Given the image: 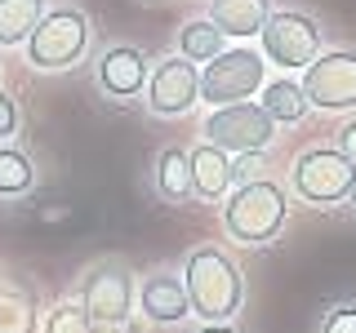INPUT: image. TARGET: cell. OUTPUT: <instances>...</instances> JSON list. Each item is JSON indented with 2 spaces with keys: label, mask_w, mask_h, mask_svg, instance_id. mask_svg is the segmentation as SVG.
<instances>
[{
  "label": "cell",
  "mask_w": 356,
  "mask_h": 333,
  "mask_svg": "<svg viewBox=\"0 0 356 333\" xmlns=\"http://www.w3.org/2000/svg\"><path fill=\"white\" fill-rule=\"evenodd\" d=\"M183 289H187V307H192V316H200V325H232V316L245 307L241 266L214 244H200V249L187 253Z\"/></svg>",
  "instance_id": "6da1fadb"
},
{
  "label": "cell",
  "mask_w": 356,
  "mask_h": 333,
  "mask_svg": "<svg viewBox=\"0 0 356 333\" xmlns=\"http://www.w3.org/2000/svg\"><path fill=\"white\" fill-rule=\"evenodd\" d=\"M285 214H289V200H285L281 182H272V178H245L236 191L227 196V205H222V227L241 244H267V240L281 236Z\"/></svg>",
  "instance_id": "7a4b0ae2"
},
{
  "label": "cell",
  "mask_w": 356,
  "mask_h": 333,
  "mask_svg": "<svg viewBox=\"0 0 356 333\" xmlns=\"http://www.w3.org/2000/svg\"><path fill=\"white\" fill-rule=\"evenodd\" d=\"M27 62L36 71H67L85 58L89 49V18L81 9L63 5V9H44V18L36 22V31L27 36Z\"/></svg>",
  "instance_id": "3957f363"
},
{
  "label": "cell",
  "mask_w": 356,
  "mask_h": 333,
  "mask_svg": "<svg viewBox=\"0 0 356 333\" xmlns=\"http://www.w3.org/2000/svg\"><path fill=\"white\" fill-rule=\"evenodd\" d=\"M134 293H138V280L120 258L94 262L81 275V289H76V302L85 307V316L94 325H125L134 316Z\"/></svg>",
  "instance_id": "277c9868"
},
{
  "label": "cell",
  "mask_w": 356,
  "mask_h": 333,
  "mask_svg": "<svg viewBox=\"0 0 356 333\" xmlns=\"http://www.w3.org/2000/svg\"><path fill=\"white\" fill-rule=\"evenodd\" d=\"M356 182V164L343 160L334 147H312L294 160L289 169V187L307 205H343Z\"/></svg>",
  "instance_id": "5b68a950"
},
{
  "label": "cell",
  "mask_w": 356,
  "mask_h": 333,
  "mask_svg": "<svg viewBox=\"0 0 356 333\" xmlns=\"http://www.w3.org/2000/svg\"><path fill=\"white\" fill-rule=\"evenodd\" d=\"M263 53L254 49H222L214 62H205L200 71V98L209 107H232V103H250L263 89Z\"/></svg>",
  "instance_id": "8992f818"
},
{
  "label": "cell",
  "mask_w": 356,
  "mask_h": 333,
  "mask_svg": "<svg viewBox=\"0 0 356 333\" xmlns=\"http://www.w3.org/2000/svg\"><path fill=\"white\" fill-rule=\"evenodd\" d=\"M205 142L218 151H241V155H254L263 151L267 142L276 138V125L263 116L259 103H232V107H214L205 116Z\"/></svg>",
  "instance_id": "52a82bcc"
},
{
  "label": "cell",
  "mask_w": 356,
  "mask_h": 333,
  "mask_svg": "<svg viewBox=\"0 0 356 333\" xmlns=\"http://www.w3.org/2000/svg\"><path fill=\"white\" fill-rule=\"evenodd\" d=\"M263 53L276 67L294 71V67H312L321 53V27L316 18L298 14V9H281V14H267L263 22Z\"/></svg>",
  "instance_id": "ba28073f"
},
{
  "label": "cell",
  "mask_w": 356,
  "mask_h": 333,
  "mask_svg": "<svg viewBox=\"0 0 356 333\" xmlns=\"http://www.w3.org/2000/svg\"><path fill=\"white\" fill-rule=\"evenodd\" d=\"M303 98L307 107H321V111L356 107V49L316 53V62L303 76Z\"/></svg>",
  "instance_id": "9c48e42d"
},
{
  "label": "cell",
  "mask_w": 356,
  "mask_h": 333,
  "mask_svg": "<svg viewBox=\"0 0 356 333\" xmlns=\"http://www.w3.org/2000/svg\"><path fill=\"white\" fill-rule=\"evenodd\" d=\"M200 103V71L187 58H165L147 71V111L152 116H183Z\"/></svg>",
  "instance_id": "30bf717a"
},
{
  "label": "cell",
  "mask_w": 356,
  "mask_h": 333,
  "mask_svg": "<svg viewBox=\"0 0 356 333\" xmlns=\"http://www.w3.org/2000/svg\"><path fill=\"white\" fill-rule=\"evenodd\" d=\"M134 307H138L143 320H152V325H183V320L192 316L183 275L170 271V266L143 275V280H138V293H134Z\"/></svg>",
  "instance_id": "8fae6325"
},
{
  "label": "cell",
  "mask_w": 356,
  "mask_h": 333,
  "mask_svg": "<svg viewBox=\"0 0 356 333\" xmlns=\"http://www.w3.org/2000/svg\"><path fill=\"white\" fill-rule=\"evenodd\" d=\"M147 58H143V49H134V44H111L103 49V58H98V89H103L107 98H138L143 89H147Z\"/></svg>",
  "instance_id": "7c38bea8"
},
{
  "label": "cell",
  "mask_w": 356,
  "mask_h": 333,
  "mask_svg": "<svg viewBox=\"0 0 356 333\" xmlns=\"http://www.w3.org/2000/svg\"><path fill=\"white\" fill-rule=\"evenodd\" d=\"M187 164H192V187H196L200 200H227L232 178H236V164H232L227 151L200 142V147L187 151Z\"/></svg>",
  "instance_id": "4fadbf2b"
},
{
  "label": "cell",
  "mask_w": 356,
  "mask_h": 333,
  "mask_svg": "<svg viewBox=\"0 0 356 333\" xmlns=\"http://www.w3.org/2000/svg\"><path fill=\"white\" fill-rule=\"evenodd\" d=\"M267 14H272V0H209V22L222 36H236V40L259 36Z\"/></svg>",
  "instance_id": "5bb4252c"
},
{
  "label": "cell",
  "mask_w": 356,
  "mask_h": 333,
  "mask_svg": "<svg viewBox=\"0 0 356 333\" xmlns=\"http://www.w3.org/2000/svg\"><path fill=\"white\" fill-rule=\"evenodd\" d=\"M156 196L170 200V205H187L196 200V187H192V164H187V151L183 147H165L156 155Z\"/></svg>",
  "instance_id": "9a60e30c"
},
{
  "label": "cell",
  "mask_w": 356,
  "mask_h": 333,
  "mask_svg": "<svg viewBox=\"0 0 356 333\" xmlns=\"http://www.w3.org/2000/svg\"><path fill=\"white\" fill-rule=\"evenodd\" d=\"M263 116L272 120V125H298V120L307 116V98H303V85H294V80H272V85H263Z\"/></svg>",
  "instance_id": "2e32d148"
},
{
  "label": "cell",
  "mask_w": 356,
  "mask_h": 333,
  "mask_svg": "<svg viewBox=\"0 0 356 333\" xmlns=\"http://www.w3.org/2000/svg\"><path fill=\"white\" fill-rule=\"evenodd\" d=\"M40 18H44V0H0V49L27 44Z\"/></svg>",
  "instance_id": "e0dca14e"
},
{
  "label": "cell",
  "mask_w": 356,
  "mask_h": 333,
  "mask_svg": "<svg viewBox=\"0 0 356 333\" xmlns=\"http://www.w3.org/2000/svg\"><path fill=\"white\" fill-rule=\"evenodd\" d=\"M36 187V160L22 147L0 142V200H18Z\"/></svg>",
  "instance_id": "ac0fdd59"
},
{
  "label": "cell",
  "mask_w": 356,
  "mask_h": 333,
  "mask_svg": "<svg viewBox=\"0 0 356 333\" xmlns=\"http://www.w3.org/2000/svg\"><path fill=\"white\" fill-rule=\"evenodd\" d=\"M222 53V31L209 18H192L183 31H178V58L187 62H214Z\"/></svg>",
  "instance_id": "d6986e66"
},
{
  "label": "cell",
  "mask_w": 356,
  "mask_h": 333,
  "mask_svg": "<svg viewBox=\"0 0 356 333\" xmlns=\"http://www.w3.org/2000/svg\"><path fill=\"white\" fill-rule=\"evenodd\" d=\"M0 333H36V298H31V289L9 284L0 293Z\"/></svg>",
  "instance_id": "ffe728a7"
},
{
  "label": "cell",
  "mask_w": 356,
  "mask_h": 333,
  "mask_svg": "<svg viewBox=\"0 0 356 333\" xmlns=\"http://www.w3.org/2000/svg\"><path fill=\"white\" fill-rule=\"evenodd\" d=\"M40 333H94V320L85 316V307L76 298H63V302H54L44 311Z\"/></svg>",
  "instance_id": "44dd1931"
},
{
  "label": "cell",
  "mask_w": 356,
  "mask_h": 333,
  "mask_svg": "<svg viewBox=\"0 0 356 333\" xmlns=\"http://www.w3.org/2000/svg\"><path fill=\"white\" fill-rule=\"evenodd\" d=\"M321 333H356V302H334L321 316Z\"/></svg>",
  "instance_id": "7402d4cb"
},
{
  "label": "cell",
  "mask_w": 356,
  "mask_h": 333,
  "mask_svg": "<svg viewBox=\"0 0 356 333\" xmlns=\"http://www.w3.org/2000/svg\"><path fill=\"white\" fill-rule=\"evenodd\" d=\"M18 120H22L18 103H14V98L5 94V89H0V142H9V138L18 133Z\"/></svg>",
  "instance_id": "603a6c76"
},
{
  "label": "cell",
  "mask_w": 356,
  "mask_h": 333,
  "mask_svg": "<svg viewBox=\"0 0 356 333\" xmlns=\"http://www.w3.org/2000/svg\"><path fill=\"white\" fill-rule=\"evenodd\" d=\"M334 151H339L343 160H352V164H356V120L339 129V147H334Z\"/></svg>",
  "instance_id": "cb8c5ba5"
},
{
  "label": "cell",
  "mask_w": 356,
  "mask_h": 333,
  "mask_svg": "<svg viewBox=\"0 0 356 333\" xmlns=\"http://www.w3.org/2000/svg\"><path fill=\"white\" fill-rule=\"evenodd\" d=\"M94 333H143L134 320H125V325H94Z\"/></svg>",
  "instance_id": "d4e9b609"
},
{
  "label": "cell",
  "mask_w": 356,
  "mask_h": 333,
  "mask_svg": "<svg viewBox=\"0 0 356 333\" xmlns=\"http://www.w3.org/2000/svg\"><path fill=\"white\" fill-rule=\"evenodd\" d=\"M196 333H241V329L236 325H200Z\"/></svg>",
  "instance_id": "484cf974"
},
{
  "label": "cell",
  "mask_w": 356,
  "mask_h": 333,
  "mask_svg": "<svg viewBox=\"0 0 356 333\" xmlns=\"http://www.w3.org/2000/svg\"><path fill=\"white\" fill-rule=\"evenodd\" d=\"M348 205H352V209H356V182H352V191H348Z\"/></svg>",
  "instance_id": "4316f807"
},
{
  "label": "cell",
  "mask_w": 356,
  "mask_h": 333,
  "mask_svg": "<svg viewBox=\"0 0 356 333\" xmlns=\"http://www.w3.org/2000/svg\"><path fill=\"white\" fill-rule=\"evenodd\" d=\"M0 80H5V67H0Z\"/></svg>",
  "instance_id": "83f0119b"
}]
</instances>
